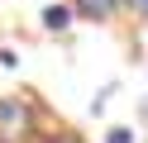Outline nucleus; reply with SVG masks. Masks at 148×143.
I'll return each instance as SVG.
<instances>
[{"mask_svg":"<svg viewBox=\"0 0 148 143\" xmlns=\"http://www.w3.org/2000/svg\"><path fill=\"white\" fill-rule=\"evenodd\" d=\"M0 124H5V129H29V105L24 100H0Z\"/></svg>","mask_w":148,"mask_h":143,"instance_id":"1","label":"nucleus"},{"mask_svg":"<svg viewBox=\"0 0 148 143\" xmlns=\"http://www.w3.org/2000/svg\"><path fill=\"white\" fill-rule=\"evenodd\" d=\"M134 5H138V10H148V0H134Z\"/></svg>","mask_w":148,"mask_h":143,"instance_id":"5","label":"nucleus"},{"mask_svg":"<svg viewBox=\"0 0 148 143\" xmlns=\"http://www.w3.org/2000/svg\"><path fill=\"white\" fill-rule=\"evenodd\" d=\"M43 24H48V29H67V10H62V5L43 10Z\"/></svg>","mask_w":148,"mask_h":143,"instance_id":"3","label":"nucleus"},{"mask_svg":"<svg viewBox=\"0 0 148 143\" xmlns=\"http://www.w3.org/2000/svg\"><path fill=\"white\" fill-rule=\"evenodd\" d=\"M53 143H72V138H53Z\"/></svg>","mask_w":148,"mask_h":143,"instance_id":"6","label":"nucleus"},{"mask_svg":"<svg viewBox=\"0 0 148 143\" xmlns=\"http://www.w3.org/2000/svg\"><path fill=\"white\" fill-rule=\"evenodd\" d=\"M115 5H119V0H77V10H81L86 19H110Z\"/></svg>","mask_w":148,"mask_h":143,"instance_id":"2","label":"nucleus"},{"mask_svg":"<svg viewBox=\"0 0 148 143\" xmlns=\"http://www.w3.org/2000/svg\"><path fill=\"white\" fill-rule=\"evenodd\" d=\"M105 143H134V133H129V129H110V138Z\"/></svg>","mask_w":148,"mask_h":143,"instance_id":"4","label":"nucleus"}]
</instances>
